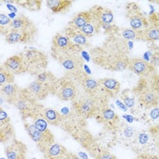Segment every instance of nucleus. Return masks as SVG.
<instances>
[{
  "mask_svg": "<svg viewBox=\"0 0 159 159\" xmlns=\"http://www.w3.org/2000/svg\"><path fill=\"white\" fill-rule=\"evenodd\" d=\"M115 40L109 46L91 50L93 61L98 66L112 71H122L128 67L129 57L126 54V48L123 43H117Z\"/></svg>",
  "mask_w": 159,
  "mask_h": 159,
  "instance_id": "f257e3e1",
  "label": "nucleus"
},
{
  "mask_svg": "<svg viewBox=\"0 0 159 159\" xmlns=\"http://www.w3.org/2000/svg\"><path fill=\"white\" fill-rule=\"evenodd\" d=\"M133 92L146 108L157 107L159 101V75L155 74L148 77H142Z\"/></svg>",
  "mask_w": 159,
  "mask_h": 159,
  "instance_id": "f03ea898",
  "label": "nucleus"
},
{
  "mask_svg": "<svg viewBox=\"0 0 159 159\" xmlns=\"http://www.w3.org/2000/svg\"><path fill=\"white\" fill-rule=\"evenodd\" d=\"M12 105L21 113L24 120L25 118L32 117L36 113L43 109V107L37 103V99L29 93L26 88L21 89L19 95L15 99Z\"/></svg>",
  "mask_w": 159,
  "mask_h": 159,
  "instance_id": "7ed1b4c3",
  "label": "nucleus"
},
{
  "mask_svg": "<svg viewBox=\"0 0 159 159\" xmlns=\"http://www.w3.org/2000/svg\"><path fill=\"white\" fill-rule=\"evenodd\" d=\"M20 54L24 58L28 73L37 75L47 69L48 59L44 52L35 48H27Z\"/></svg>",
  "mask_w": 159,
  "mask_h": 159,
  "instance_id": "20e7f679",
  "label": "nucleus"
},
{
  "mask_svg": "<svg viewBox=\"0 0 159 159\" xmlns=\"http://www.w3.org/2000/svg\"><path fill=\"white\" fill-rule=\"evenodd\" d=\"M50 92L62 101H74L77 96V87L70 77H62L57 78Z\"/></svg>",
  "mask_w": 159,
  "mask_h": 159,
  "instance_id": "39448f33",
  "label": "nucleus"
},
{
  "mask_svg": "<svg viewBox=\"0 0 159 159\" xmlns=\"http://www.w3.org/2000/svg\"><path fill=\"white\" fill-rule=\"evenodd\" d=\"M62 65V66L74 76L77 74L83 72V58L80 52H68L52 55Z\"/></svg>",
  "mask_w": 159,
  "mask_h": 159,
  "instance_id": "423d86ee",
  "label": "nucleus"
},
{
  "mask_svg": "<svg viewBox=\"0 0 159 159\" xmlns=\"http://www.w3.org/2000/svg\"><path fill=\"white\" fill-rule=\"evenodd\" d=\"M126 17L128 18L130 26L135 31H142L148 27V18L142 12L139 6L135 2L126 5Z\"/></svg>",
  "mask_w": 159,
  "mask_h": 159,
  "instance_id": "0eeeda50",
  "label": "nucleus"
},
{
  "mask_svg": "<svg viewBox=\"0 0 159 159\" xmlns=\"http://www.w3.org/2000/svg\"><path fill=\"white\" fill-rule=\"evenodd\" d=\"M24 125L26 130V133L31 137L33 141L37 143V147L42 153H45L49 146H51L54 143V135H46L40 132L35 126V125L29 124L25 121Z\"/></svg>",
  "mask_w": 159,
  "mask_h": 159,
  "instance_id": "6e6552de",
  "label": "nucleus"
},
{
  "mask_svg": "<svg viewBox=\"0 0 159 159\" xmlns=\"http://www.w3.org/2000/svg\"><path fill=\"white\" fill-rule=\"evenodd\" d=\"M148 27L137 31V40L153 43L159 40V13H155L148 17Z\"/></svg>",
  "mask_w": 159,
  "mask_h": 159,
  "instance_id": "1a4fd4ad",
  "label": "nucleus"
},
{
  "mask_svg": "<svg viewBox=\"0 0 159 159\" xmlns=\"http://www.w3.org/2000/svg\"><path fill=\"white\" fill-rule=\"evenodd\" d=\"M81 51L82 50L76 48L64 33H57L52 39V55Z\"/></svg>",
  "mask_w": 159,
  "mask_h": 159,
  "instance_id": "9d476101",
  "label": "nucleus"
},
{
  "mask_svg": "<svg viewBox=\"0 0 159 159\" xmlns=\"http://www.w3.org/2000/svg\"><path fill=\"white\" fill-rule=\"evenodd\" d=\"M130 71H132L135 75L141 76V77H148L155 74H157L156 67L153 66L149 62L142 58H130L128 63V67Z\"/></svg>",
  "mask_w": 159,
  "mask_h": 159,
  "instance_id": "9b49d317",
  "label": "nucleus"
},
{
  "mask_svg": "<svg viewBox=\"0 0 159 159\" xmlns=\"http://www.w3.org/2000/svg\"><path fill=\"white\" fill-rule=\"evenodd\" d=\"M73 77L78 81L79 85L90 98H94V97L98 94V91L100 89L102 90L99 82L93 79L92 77L88 76L86 74L84 73V71L74 75Z\"/></svg>",
  "mask_w": 159,
  "mask_h": 159,
  "instance_id": "f8f14e48",
  "label": "nucleus"
},
{
  "mask_svg": "<svg viewBox=\"0 0 159 159\" xmlns=\"http://www.w3.org/2000/svg\"><path fill=\"white\" fill-rule=\"evenodd\" d=\"M74 107L78 115L83 117H90L94 116L98 111L95 99L90 97L75 101L74 103Z\"/></svg>",
  "mask_w": 159,
  "mask_h": 159,
  "instance_id": "ddd939ff",
  "label": "nucleus"
},
{
  "mask_svg": "<svg viewBox=\"0 0 159 159\" xmlns=\"http://www.w3.org/2000/svg\"><path fill=\"white\" fill-rule=\"evenodd\" d=\"M1 66L5 69H7V71H9L10 73H12L15 75H22V74L27 72L26 65L25 63L24 58L21 56V54L15 55L11 57L7 58Z\"/></svg>",
  "mask_w": 159,
  "mask_h": 159,
  "instance_id": "4468645a",
  "label": "nucleus"
},
{
  "mask_svg": "<svg viewBox=\"0 0 159 159\" xmlns=\"http://www.w3.org/2000/svg\"><path fill=\"white\" fill-rule=\"evenodd\" d=\"M37 32L32 31H24V30H17V29H11L6 36L5 39L8 44H16L22 43L26 44L31 42L34 37H36Z\"/></svg>",
  "mask_w": 159,
  "mask_h": 159,
  "instance_id": "2eb2a0df",
  "label": "nucleus"
},
{
  "mask_svg": "<svg viewBox=\"0 0 159 159\" xmlns=\"http://www.w3.org/2000/svg\"><path fill=\"white\" fill-rule=\"evenodd\" d=\"M5 154L7 159H25L27 147L21 141L14 138L11 143L5 147Z\"/></svg>",
  "mask_w": 159,
  "mask_h": 159,
  "instance_id": "dca6fc26",
  "label": "nucleus"
},
{
  "mask_svg": "<svg viewBox=\"0 0 159 159\" xmlns=\"http://www.w3.org/2000/svg\"><path fill=\"white\" fill-rule=\"evenodd\" d=\"M64 34L70 39V41L79 49L83 50L90 47L87 37H85L79 29H75L71 26H67L64 30Z\"/></svg>",
  "mask_w": 159,
  "mask_h": 159,
  "instance_id": "f3484780",
  "label": "nucleus"
},
{
  "mask_svg": "<svg viewBox=\"0 0 159 159\" xmlns=\"http://www.w3.org/2000/svg\"><path fill=\"white\" fill-rule=\"evenodd\" d=\"M89 11L92 15V17L94 19H96L98 23L102 25V27L104 25L112 24L114 21L113 12L107 7H100V6H95L91 9H89Z\"/></svg>",
  "mask_w": 159,
  "mask_h": 159,
  "instance_id": "a211bd4d",
  "label": "nucleus"
},
{
  "mask_svg": "<svg viewBox=\"0 0 159 159\" xmlns=\"http://www.w3.org/2000/svg\"><path fill=\"white\" fill-rule=\"evenodd\" d=\"M26 89L37 100H43L48 98V96L50 94V88L48 86L37 80L30 83Z\"/></svg>",
  "mask_w": 159,
  "mask_h": 159,
  "instance_id": "6ab92c4d",
  "label": "nucleus"
},
{
  "mask_svg": "<svg viewBox=\"0 0 159 159\" xmlns=\"http://www.w3.org/2000/svg\"><path fill=\"white\" fill-rule=\"evenodd\" d=\"M103 92L109 98H115L120 91V83L114 78H102L98 80Z\"/></svg>",
  "mask_w": 159,
  "mask_h": 159,
  "instance_id": "aec40b11",
  "label": "nucleus"
},
{
  "mask_svg": "<svg viewBox=\"0 0 159 159\" xmlns=\"http://www.w3.org/2000/svg\"><path fill=\"white\" fill-rule=\"evenodd\" d=\"M24 30V31H32L37 32V26L27 16L25 15H19L14 18L11 23V29Z\"/></svg>",
  "mask_w": 159,
  "mask_h": 159,
  "instance_id": "412c9836",
  "label": "nucleus"
},
{
  "mask_svg": "<svg viewBox=\"0 0 159 159\" xmlns=\"http://www.w3.org/2000/svg\"><path fill=\"white\" fill-rule=\"evenodd\" d=\"M68 154L69 153L67 152L66 147H63L60 144L53 143L44 153V156L48 159H61Z\"/></svg>",
  "mask_w": 159,
  "mask_h": 159,
  "instance_id": "4be33fe9",
  "label": "nucleus"
},
{
  "mask_svg": "<svg viewBox=\"0 0 159 159\" xmlns=\"http://www.w3.org/2000/svg\"><path fill=\"white\" fill-rule=\"evenodd\" d=\"M92 19V15L89 10L76 14L72 20L68 23V26H71L75 29H82L86 25H87Z\"/></svg>",
  "mask_w": 159,
  "mask_h": 159,
  "instance_id": "5701e85b",
  "label": "nucleus"
},
{
  "mask_svg": "<svg viewBox=\"0 0 159 159\" xmlns=\"http://www.w3.org/2000/svg\"><path fill=\"white\" fill-rule=\"evenodd\" d=\"M20 91H21V88H19L18 86L15 84H8V85L0 86L1 96L5 97L9 104H13L15 99L19 95Z\"/></svg>",
  "mask_w": 159,
  "mask_h": 159,
  "instance_id": "b1692460",
  "label": "nucleus"
},
{
  "mask_svg": "<svg viewBox=\"0 0 159 159\" xmlns=\"http://www.w3.org/2000/svg\"><path fill=\"white\" fill-rule=\"evenodd\" d=\"M14 137V128L10 124L9 118L7 120L0 121V138L2 143H7L8 141H12Z\"/></svg>",
  "mask_w": 159,
  "mask_h": 159,
  "instance_id": "393cba45",
  "label": "nucleus"
},
{
  "mask_svg": "<svg viewBox=\"0 0 159 159\" xmlns=\"http://www.w3.org/2000/svg\"><path fill=\"white\" fill-rule=\"evenodd\" d=\"M48 7L53 13L58 14L66 11L72 5V1L68 0H48L46 2Z\"/></svg>",
  "mask_w": 159,
  "mask_h": 159,
  "instance_id": "a878e982",
  "label": "nucleus"
},
{
  "mask_svg": "<svg viewBox=\"0 0 159 159\" xmlns=\"http://www.w3.org/2000/svg\"><path fill=\"white\" fill-rule=\"evenodd\" d=\"M42 111H43V109L36 113L32 116V118L34 119V125H35V126L37 127L40 132H42V133H44L46 135H53L50 132L48 127V123L46 120V118L44 117V115H43Z\"/></svg>",
  "mask_w": 159,
  "mask_h": 159,
  "instance_id": "bb28decb",
  "label": "nucleus"
},
{
  "mask_svg": "<svg viewBox=\"0 0 159 159\" xmlns=\"http://www.w3.org/2000/svg\"><path fill=\"white\" fill-rule=\"evenodd\" d=\"M102 28V25L98 23L96 19H94L92 17L91 21L86 25L82 29H80V31L82 32V34L86 37H91L95 35H97L98 32L100 31V29Z\"/></svg>",
  "mask_w": 159,
  "mask_h": 159,
  "instance_id": "cd10ccee",
  "label": "nucleus"
},
{
  "mask_svg": "<svg viewBox=\"0 0 159 159\" xmlns=\"http://www.w3.org/2000/svg\"><path fill=\"white\" fill-rule=\"evenodd\" d=\"M100 116L102 117L103 121L107 124H109V125H115L116 123H118V116L112 110L111 108L105 107L103 108H101L100 110Z\"/></svg>",
  "mask_w": 159,
  "mask_h": 159,
  "instance_id": "c85d7f7f",
  "label": "nucleus"
},
{
  "mask_svg": "<svg viewBox=\"0 0 159 159\" xmlns=\"http://www.w3.org/2000/svg\"><path fill=\"white\" fill-rule=\"evenodd\" d=\"M42 113H43L46 120L50 125H59V123L61 122L62 116L57 111L54 110L52 108H45V109H43Z\"/></svg>",
  "mask_w": 159,
  "mask_h": 159,
  "instance_id": "c756f323",
  "label": "nucleus"
},
{
  "mask_svg": "<svg viewBox=\"0 0 159 159\" xmlns=\"http://www.w3.org/2000/svg\"><path fill=\"white\" fill-rule=\"evenodd\" d=\"M36 78H37L36 80L43 83V84H45V85H47L49 88H51V86H53L54 83L57 80V78L55 76L54 74H52L49 71H47V70H45V71H43L41 73L37 74V75H36Z\"/></svg>",
  "mask_w": 159,
  "mask_h": 159,
  "instance_id": "7c9ffc66",
  "label": "nucleus"
},
{
  "mask_svg": "<svg viewBox=\"0 0 159 159\" xmlns=\"http://www.w3.org/2000/svg\"><path fill=\"white\" fill-rule=\"evenodd\" d=\"M15 3L25 9H28L29 11L40 10L42 5V2L40 0H21V1L19 0V1H15Z\"/></svg>",
  "mask_w": 159,
  "mask_h": 159,
  "instance_id": "2f4dec72",
  "label": "nucleus"
},
{
  "mask_svg": "<svg viewBox=\"0 0 159 159\" xmlns=\"http://www.w3.org/2000/svg\"><path fill=\"white\" fill-rule=\"evenodd\" d=\"M12 20L5 14H0V33L2 36H6L11 30Z\"/></svg>",
  "mask_w": 159,
  "mask_h": 159,
  "instance_id": "473e14b6",
  "label": "nucleus"
},
{
  "mask_svg": "<svg viewBox=\"0 0 159 159\" xmlns=\"http://www.w3.org/2000/svg\"><path fill=\"white\" fill-rule=\"evenodd\" d=\"M15 81V75L5 69L2 66H0V86L13 84Z\"/></svg>",
  "mask_w": 159,
  "mask_h": 159,
  "instance_id": "72a5a7b5",
  "label": "nucleus"
},
{
  "mask_svg": "<svg viewBox=\"0 0 159 159\" xmlns=\"http://www.w3.org/2000/svg\"><path fill=\"white\" fill-rule=\"evenodd\" d=\"M120 36L124 38V39H127V40H137V31H135L133 29H127L125 28L121 30V34Z\"/></svg>",
  "mask_w": 159,
  "mask_h": 159,
  "instance_id": "f704fd0d",
  "label": "nucleus"
},
{
  "mask_svg": "<svg viewBox=\"0 0 159 159\" xmlns=\"http://www.w3.org/2000/svg\"><path fill=\"white\" fill-rule=\"evenodd\" d=\"M127 92H128V89L125 90V91L123 92L122 95H121V98L123 99L125 105L128 108H130V107H134V105H135V99L132 98V97H130V95L127 94Z\"/></svg>",
  "mask_w": 159,
  "mask_h": 159,
  "instance_id": "c9c22d12",
  "label": "nucleus"
},
{
  "mask_svg": "<svg viewBox=\"0 0 159 159\" xmlns=\"http://www.w3.org/2000/svg\"><path fill=\"white\" fill-rule=\"evenodd\" d=\"M152 50H153V52H152L151 59H150L149 63L153 66L157 67L159 66V48H157V49H152Z\"/></svg>",
  "mask_w": 159,
  "mask_h": 159,
  "instance_id": "e433bc0d",
  "label": "nucleus"
},
{
  "mask_svg": "<svg viewBox=\"0 0 159 159\" xmlns=\"http://www.w3.org/2000/svg\"><path fill=\"white\" fill-rule=\"evenodd\" d=\"M97 159H116V157L109 152H102L98 154Z\"/></svg>",
  "mask_w": 159,
  "mask_h": 159,
  "instance_id": "4c0bfd02",
  "label": "nucleus"
},
{
  "mask_svg": "<svg viewBox=\"0 0 159 159\" xmlns=\"http://www.w3.org/2000/svg\"><path fill=\"white\" fill-rule=\"evenodd\" d=\"M138 159H159V157L152 156V155H143V156L139 157Z\"/></svg>",
  "mask_w": 159,
  "mask_h": 159,
  "instance_id": "58836bf2",
  "label": "nucleus"
},
{
  "mask_svg": "<svg viewBox=\"0 0 159 159\" xmlns=\"http://www.w3.org/2000/svg\"><path fill=\"white\" fill-rule=\"evenodd\" d=\"M61 159H71V157H70V153H69L67 156H66L65 157H63V158H61Z\"/></svg>",
  "mask_w": 159,
  "mask_h": 159,
  "instance_id": "ea45409f",
  "label": "nucleus"
}]
</instances>
